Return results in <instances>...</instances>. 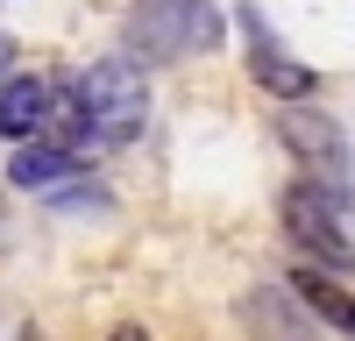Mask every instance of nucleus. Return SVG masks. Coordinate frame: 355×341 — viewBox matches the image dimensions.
Segmentation results:
<instances>
[{
	"label": "nucleus",
	"instance_id": "1",
	"mask_svg": "<svg viewBox=\"0 0 355 341\" xmlns=\"http://www.w3.org/2000/svg\"><path fill=\"white\" fill-rule=\"evenodd\" d=\"M71 114L93 150H114V142H135L142 121H150V78H142V64H128V57H100V64H85L71 78Z\"/></svg>",
	"mask_w": 355,
	"mask_h": 341
},
{
	"label": "nucleus",
	"instance_id": "2",
	"mask_svg": "<svg viewBox=\"0 0 355 341\" xmlns=\"http://www.w3.org/2000/svg\"><path fill=\"white\" fill-rule=\"evenodd\" d=\"M128 64H185V57L220 43V8L214 0H135L121 21Z\"/></svg>",
	"mask_w": 355,
	"mask_h": 341
},
{
	"label": "nucleus",
	"instance_id": "3",
	"mask_svg": "<svg viewBox=\"0 0 355 341\" xmlns=\"http://www.w3.org/2000/svg\"><path fill=\"white\" fill-rule=\"evenodd\" d=\"M277 220H284V235H291V249H299V263H313V270H334V277H348L355 270V235H348V207L341 199H327L320 185H284V199H277Z\"/></svg>",
	"mask_w": 355,
	"mask_h": 341
},
{
	"label": "nucleus",
	"instance_id": "4",
	"mask_svg": "<svg viewBox=\"0 0 355 341\" xmlns=\"http://www.w3.org/2000/svg\"><path fill=\"white\" fill-rule=\"evenodd\" d=\"M277 142H284L291 157H299L306 185H320L327 199H341V207H348L355 157H348V128L334 121L327 107H313V100H291V107H277Z\"/></svg>",
	"mask_w": 355,
	"mask_h": 341
},
{
	"label": "nucleus",
	"instance_id": "5",
	"mask_svg": "<svg viewBox=\"0 0 355 341\" xmlns=\"http://www.w3.org/2000/svg\"><path fill=\"white\" fill-rule=\"evenodd\" d=\"M242 36H249V78H256L270 100H284V107H291V100H313V93H320V71H313V64H299V57L277 43V28L263 21L256 8H242Z\"/></svg>",
	"mask_w": 355,
	"mask_h": 341
},
{
	"label": "nucleus",
	"instance_id": "6",
	"mask_svg": "<svg viewBox=\"0 0 355 341\" xmlns=\"http://www.w3.org/2000/svg\"><path fill=\"white\" fill-rule=\"evenodd\" d=\"M291 299L306 306L313 327H334L341 341H355V292H348V277L313 270V263H291Z\"/></svg>",
	"mask_w": 355,
	"mask_h": 341
},
{
	"label": "nucleus",
	"instance_id": "7",
	"mask_svg": "<svg viewBox=\"0 0 355 341\" xmlns=\"http://www.w3.org/2000/svg\"><path fill=\"white\" fill-rule=\"evenodd\" d=\"M78 170H85V157L57 150V142H15V157H8V185H21V192H57L64 178H78Z\"/></svg>",
	"mask_w": 355,
	"mask_h": 341
},
{
	"label": "nucleus",
	"instance_id": "8",
	"mask_svg": "<svg viewBox=\"0 0 355 341\" xmlns=\"http://www.w3.org/2000/svg\"><path fill=\"white\" fill-rule=\"evenodd\" d=\"M242 320H263V341H313L306 306H291L284 292H249L242 299Z\"/></svg>",
	"mask_w": 355,
	"mask_h": 341
},
{
	"label": "nucleus",
	"instance_id": "9",
	"mask_svg": "<svg viewBox=\"0 0 355 341\" xmlns=\"http://www.w3.org/2000/svg\"><path fill=\"white\" fill-rule=\"evenodd\" d=\"M15 78V36H0V85Z\"/></svg>",
	"mask_w": 355,
	"mask_h": 341
},
{
	"label": "nucleus",
	"instance_id": "10",
	"mask_svg": "<svg viewBox=\"0 0 355 341\" xmlns=\"http://www.w3.org/2000/svg\"><path fill=\"white\" fill-rule=\"evenodd\" d=\"M107 341H150V327H135V320H121V327H114Z\"/></svg>",
	"mask_w": 355,
	"mask_h": 341
}]
</instances>
